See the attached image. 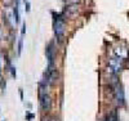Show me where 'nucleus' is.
Here are the masks:
<instances>
[{
	"instance_id": "obj_2",
	"label": "nucleus",
	"mask_w": 129,
	"mask_h": 121,
	"mask_svg": "<svg viewBox=\"0 0 129 121\" xmlns=\"http://www.w3.org/2000/svg\"><path fill=\"white\" fill-rule=\"evenodd\" d=\"M114 95H115V101L119 106H123L124 104V92L121 89V86L119 84H115L114 86Z\"/></svg>"
},
{
	"instance_id": "obj_7",
	"label": "nucleus",
	"mask_w": 129,
	"mask_h": 121,
	"mask_svg": "<svg viewBox=\"0 0 129 121\" xmlns=\"http://www.w3.org/2000/svg\"><path fill=\"white\" fill-rule=\"evenodd\" d=\"M22 44H23V40H22V37H21L19 41H18V49H17L18 54H21V52H22Z\"/></svg>"
},
{
	"instance_id": "obj_4",
	"label": "nucleus",
	"mask_w": 129,
	"mask_h": 121,
	"mask_svg": "<svg viewBox=\"0 0 129 121\" xmlns=\"http://www.w3.org/2000/svg\"><path fill=\"white\" fill-rule=\"evenodd\" d=\"M109 66H110V68L114 71V73L116 75L117 72L121 70V59H120V58H117V57L111 58L110 62H109Z\"/></svg>"
},
{
	"instance_id": "obj_9",
	"label": "nucleus",
	"mask_w": 129,
	"mask_h": 121,
	"mask_svg": "<svg viewBox=\"0 0 129 121\" xmlns=\"http://www.w3.org/2000/svg\"><path fill=\"white\" fill-rule=\"evenodd\" d=\"M10 72H12L13 77H16V68H14V67H10Z\"/></svg>"
},
{
	"instance_id": "obj_3",
	"label": "nucleus",
	"mask_w": 129,
	"mask_h": 121,
	"mask_svg": "<svg viewBox=\"0 0 129 121\" xmlns=\"http://www.w3.org/2000/svg\"><path fill=\"white\" fill-rule=\"evenodd\" d=\"M40 106L44 111H49L52 107V99L47 93H40Z\"/></svg>"
},
{
	"instance_id": "obj_1",
	"label": "nucleus",
	"mask_w": 129,
	"mask_h": 121,
	"mask_svg": "<svg viewBox=\"0 0 129 121\" xmlns=\"http://www.w3.org/2000/svg\"><path fill=\"white\" fill-rule=\"evenodd\" d=\"M54 17V23H53V28H54V34L57 36L58 40H62V36L64 34V14L63 13H53Z\"/></svg>"
},
{
	"instance_id": "obj_6",
	"label": "nucleus",
	"mask_w": 129,
	"mask_h": 121,
	"mask_svg": "<svg viewBox=\"0 0 129 121\" xmlns=\"http://www.w3.org/2000/svg\"><path fill=\"white\" fill-rule=\"evenodd\" d=\"M106 121H119V117H117V113H116V111L111 112L110 115H107V117H106Z\"/></svg>"
},
{
	"instance_id": "obj_5",
	"label": "nucleus",
	"mask_w": 129,
	"mask_h": 121,
	"mask_svg": "<svg viewBox=\"0 0 129 121\" xmlns=\"http://www.w3.org/2000/svg\"><path fill=\"white\" fill-rule=\"evenodd\" d=\"M78 12H79V7H78V4H72V5H67L66 8H64L63 14H64V16H71V14L78 13Z\"/></svg>"
},
{
	"instance_id": "obj_8",
	"label": "nucleus",
	"mask_w": 129,
	"mask_h": 121,
	"mask_svg": "<svg viewBox=\"0 0 129 121\" xmlns=\"http://www.w3.org/2000/svg\"><path fill=\"white\" fill-rule=\"evenodd\" d=\"M25 5H26V12H30V3L27 2V0H25Z\"/></svg>"
}]
</instances>
